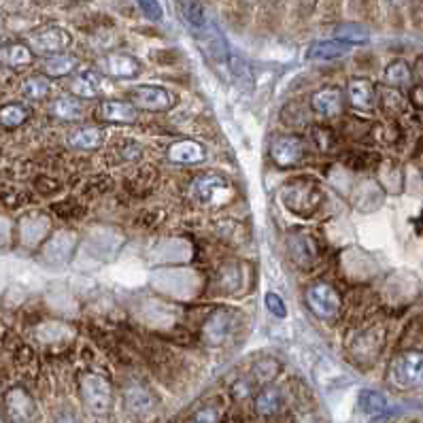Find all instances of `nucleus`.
Here are the masks:
<instances>
[{
    "instance_id": "2",
    "label": "nucleus",
    "mask_w": 423,
    "mask_h": 423,
    "mask_svg": "<svg viewBox=\"0 0 423 423\" xmlns=\"http://www.w3.org/2000/svg\"><path fill=\"white\" fill-rule=\"evenodd\" d=\"M79 392L85 409L94 415H106L113 405V390L111 383L102 375H83L79 381Z\"/></svg>"
},
{
    "instance_id": "38",
    "label": "nucleus",
    "mask_w": 423,
    "mask_h": 423,
    "mask_svg": "<svg viewBox=\"0 0 423 423\" xmlns=\"http://www.w3.org/2000/svg\"><path fill=\"white\" fill-rule=\"evenodd\" d=\"M275 2H277V0H275Z\"/></svg>"
},
{
    "instance_id": "8",
    "label": "nucleus",
    "mask_w": 423,
    "mask_h": 423,
    "mask_svg": "<svg viewBox=\"0 0 423 423\" xmlns=\"http://www.w3.org/2000/svg\"><path fill=\"white\" fill-rule=\"evenodd\" d=\"M302 155H304V143L298 136H290V134L279 136L270 145V158L281 168L298 164L302 160Z\"/></svg>"
},
{
    "instance_id": "12",
    "label": "nucleus",
    "mask_w": 423,
    "mask_h": 423,
    "mask_svg": "<svg viewBox=\"0 0 423 423\" xmlns=\"http://www.w3.org/2000/svg\"><path fill=\"white\" fill-rule=\"evenodd\" d=\"M166 158L172 162V164H198L207 158V149L202 143L198 141H192V138H183V141H177L172 143L168 149H166Z\"/></svg>"
},
{
    "instance_id": "18",
    "label": "nucleus",
    "mask_w": 423,
    "mask_h": 423,
    "mask_svg": "<svg viewBox=\"0 0 423 423\" xmlns=\"http://www.w3.org/2000/svg\"><path fill=\"white\" fill-rule=\"evenodd\" d=\"M70 92H72V96H77V98H85V100L96 98L98 92H100V75L94 72V70H83V72H79V75L72 79V83H70Z\"/></svg>"
},
{
    "instance_id": "31",
    "label": "nucleus",
    "mask_w": 423,
    "mask_h": 423,
    "mask_svg": "<svg viewBox=\"0 0 423 423\" xmlns=\"http://www.w3.org/2000/svg\"><path fill=\"white\" fill-rule=\"evenodd\" d=\"M264 307H266V311H268L273 317H277V319H285V317H287V307H285L283 298H281L279 294H275V292H266V296H264Z\"/></svg>"
},
{
    "instance_id": "30",
    "label": "nucleus",
    "mask_w": 423,
    "mask_h": 423,
    "mask_svg": "<svg viewBox=\"0 0 423 423\" xmlns=\"http://www.w3.org/2000/svg\"><path fill=\"white\" fill-rule=\"evenodd\" d=\"M336 38H341L349 45H360V43L368 40V32L362 26H343V28H339Z\"/></svg>"
},
{
    "instance_id": "25",
    "label": "nucleus",
    "mask_w": 423,
    "mask_h": 423,
    "mask_svg": "<svg viewBox=\"0 0 423 423\" xmlns=\"http://www.w3.org/2000/svg\"><path fill=\"white\" fill-rule=\"evenodd\" d=\"M383 79H385V83L392 85V87H407V85H411V81H413V70H411V66H409L405 60H396V62H392V64L385 68Z\"/></svg>"
},
{
    "instance_id": "23",
    "label": "nucleus",
    "mask_w": 423,
    "mask_h": 423,
    "mask_svg": "<svg viewBox=\"0 0 423 423\" xmlns=\"http://www.w3.org/2000/svg\"><path fill=\"white\" fill-rule=\"evenodd\" d=\"M358 407H360L362 413H366L370 417H377V415H383L388 411V398L381 392L364 390L358 396Z\"/></svg>"
},
{
    "instance_id": "34",
    "label": "nucleus",
    "mask_w": 423,
    "mask_h": 423,
    "mask_svg": "<svg viewBox=\"0 0 423 423\" xmlns=\"http://www.w3.org/2000/svg\"><path fill=\"white\" fill-rule=\"evenodd\" d=\"M219 422V411L215 409V407H204V409H200L189 423H217Z\"/></svg>"
},
{
    "instance_id": "37",
    "label": "nucleus",
    "mask_w": 423,
    "mask_h": 423,
    "mask_svg": "<svg viewBox=\"0 0 423 423\" xmlns=\"http://www.w3.org/2000/svg\"><path fill=\"white\" fill-rule=\"evenodd\" d=\"M392 6H396V9H402L405 4H407V0H388Z\"/></svg>"
},
{
    "instance_id": "27",
    "label": "nucleus",
    "mask_w": 423,
    "mask_h": 423,
    "mask_svg": "<svg viewBox=\"0 0 423 423\" xmlns=\"http://www.w3.org/2000/svg\"><path fill=\"white\" fill-rule=\"evenodd\" d=\"M28 117H30V111L19 102H9V104L0 106V126H4L9 130L19 128L21 123H26Z\"/></svg>"
},
{
    "instance_id": "16",
    "label": "nucleus",
    "mask_w": 423,
    "mask_h": 423,
    "mask_svg": "<svg viewBox=\"0 0 423 423\" xmlns=\"http://www.w3.org/2000/svg\"><path fill=\"white\" fill-rule=\"evenodd\" d=\"M6 409L13 423H30L34 417V402L23 390H13L6 396Z\"/></svg>"
},
{
    "instance_id": "21",
    "label": "nucleus",
    "mask_w": 423,
    "mask_h": 423,
    "mask_svg": "<svg viewBox=\"0 0 423 423\" xmlns=\"http://www.w3.org/2000/svg\"><path fill=\"white\" fill-rule=\"evenodd\" d=\"M51 115L62 119V121H77L81 115H83V106L77 98H68V96H62V98H55L49 106Z\"/></svg>"
},
{
    "instance_id": "3",
    "label": "nucleus",
    "mask_w": 423,
    "mask_h": 423,
    "mask_svg": "<svg viewBox=\"0 0 423 423\" xmlns=\"http://www.w3.org/2000/svg\"><path fill=\"white\" fill-rule=\"evenodd\" d=\"M304 302L311 309V313L315 317L324 319V322L334 319L341 313V307H343L341 294L332 285H328L324 281H317V283H313V285L307 287Z\"/></svg>"
},
{
    "instance_id": "20",
    "label": "nucleus",
    "mask_w": 423,
    "mask_h": 423,
    "mask_svg": "<svg viewBox=\"0 0 423 423\" xmlns=\"http://www.w3.org/2000/svg\"><path fill=\"white\" fill-rule=\"evenodd\" d=\"M290 253L298 264H309L317 256V245L307 234H294L290 236Z\"/></svg>"
},
{
    "instance_id": "33",
    "label": "nucleus",
    "mask_w": 423,
    "mask_h": 423,
    "mask_svg": "<svg viewBox=\"0 0 423 423\" xmlns=\"http://www.w3.org/2000/svg\"><path fill=\"white\" fill-rule=\"evenodd\" d=\"M128 407H130L134 413L147 411V409L151 407L149 394H147L145 390H132V392H128Z\"/></svg>"
},
{
    "instance_id": "9",
    "label": "nucleus",
    "mask_w": 423,
    "mask_h": 423,
    "mask_svg": "<svg viewBox=\"0 0 423 423\" xmlns=\"http://www.w3.org/2000/svg\"><path fill=\"white\" fill-rule=\"evenodd\" d=\"M311 106L317 115L322 117H334L343 113L345 106V94L339 87H322L313 94Z\"/></svg>"
},
{
    "instance_id": "26",
    "label": "nucleus",
    "mask_w": 423,
    "mask_h": 423,
    "mask_svg": "<svg viewBox=\"0 0 423 423\" xmlns=\"http://www.w3.org/2000/svg\"><path fill=\"white\" fill-rule=\"evenodd\" d=\"M102 143V130L98 128H79L68 136V145L75 149H96Z\"/></svg>"
},
{
    "instance_id": "10",
    "label": "nucleus",
    "mask_w": 423,
    "mask_h": 423,
    "mask_svg": "<svg viewBox=\"0 0 423 423\" xmlns=\"http://www.w3.org/2000/svg\"><path fill=\"white\" fill-rule=\"evenodd\" d=\"M177 2H179V13H181L185 26L196 36L204 34L213 26V21L207 15V9H204L202 0H177Z\"/></svg>"
},
{
    "instance_id": "28",
    "label": "nucleus",
    "mask_w": 423,
    "mask_h": 423,
    "mask_svg": "<svg viewBox=\"0 0 423 423\" xmlns=\"http://www.w3.org/2000/svg\"><path fill=\"white\" fill-rule=\"evenodd\" d=\"M49 92H51V81H49L47 75H34V77H28L21 83V94L26 98H32V100H40Z\"/></svg>"
},
{
    "instance_id": "19",
    "label": "nucleus",
    "mask_w": 423,
    "mask_h": 423,
    "mask_svg": "<svg viewBox=\"0 0 423 423\" xmlns=\"http://www.w3.org/2000/svg\"><path fill=\"white\" fill-rule=\"evenodd\" d=\"M283 407V396L277 388H264L256 396V413L260 417H273L281 411Z\"/></svg>"
},
{
    "instance_id": "36",
    "label": "nucleus",
    "mask_w": 423,
    "mask_h": 423,
    "mask_svg": "<svg viewBox=\"0 0 423 423\" xmlns=\"http://www.w3.org/2000/svg\"><path fill=\"white\" fill-rule=\"evenodd\" d=\"M55 423H81V422H77V417H72V415H62V417H60Z\"/></svg>"
},
{
    "instance_id": "22",
    "label": "nucleus",
    "mask_w": 423,
    "mask_h": 423,
    "mask_svg": "<svg viewBox=\"0 0 423 423\" xmlns=\"http://www.w3.org/2000/svg\"><path fill=\"white\" fill-rule=\"evenodd\" d=\"M75 68H77V57H75V55H68V53H55V55H51L49 60H45V64H43L45 75H47V77H53V79L66 77V75H70Z\"/></svg>"
},
{
    "instance_id": "17",
    "label": "nucleus",
    "mask_w": 423,
    "mask_h": 423,
    "mask_svg": "<svg viewBox=\"0 0 423 423\" xmlns=\"http://www.w3.org/2000/svg\"><path fill=\"white\" fill-rule=\"evenodd\" d=\"M230 330H232V317L228 313L219 311L209 317V322L202 328V336L209 345H221L228 339Z\"/></svg>"
},
{
    "instance_id": "14",
    "label": "nucleus",
    "mask_w": 423,
    "mask_h": 423,
    "mask_svg": "<svg viewBox=\"0 0 423 423\" xmlns=\"http://www.w3.org/2000/svg\"><path fill=\"white\" fill-rule=\"evenodd\" d=\"M136 113L138 109L130 100H102L98 104V115L113 123H130L136 119Z\"/></svg>"
},
{
    "instance_id": "29",
    "label": "nucleus",
    "mask_w": 423,
    "mask_h": 423,
    "mask_svg": "<svg viewBox=\"0 0 423 423\" xmlns=\"http://www.w3.org/2000/svg\"><path fill=\"white\" fill-rule=\"evenodd\" d=\"M281 373V364L275 358H264L253 366V375L260 383H270Z\"/></svg>"
},
{
    "instance_id": "13",
    "label": "nucleus",
    "mask_w": 423,
    "mask_h": 423,
    "mask_svg": "<svg viewBox=\"0 0 423 423\" xmlns=\"http://www.w3.org/2000/svg\"><path fill=\"white\" fill-rule=\"evenodd\" d=\"M102 70L113 79H132L141 72V62L128 53H111L102 60Z\"/></svg>"
},
{
    "instance_id": "5",
    "label": "nucleus",
    "mask_w": 423,
    "mask_h": 423,
    "mask_svg": "<svg viewBox=\"0 0 423 423\" xmlns=\"http://www.w3.org/2000/svg\"><path fill=\"white\" fill-rule=\"evenodd\" d=\"M283 202L296 215L309 217V215H313L319 209L322 192L315 185H311V183H296V185H290L283 192Z\"/></svg>"
},
{
    "instance_id": "7",
    "label": "nucleus",
    "mask_w": 423,
    "mask_h": 423,
    "mask_svg": "<svg viewBox=\"0 0 423 423\" xmlns=\"http://www.w3.org/2000/svg\"><path fill=\"white\" fill-rule=\"evenodd\" d=\"M70 45V34L62 28H43L38 32H34L30 36V49L32 53H47V55H55V53H64V49Z\"/></svg>"
},
{
    "instance_id": "24",
    "label": "nucleus",
    "mask_w": 423,
    "mask_h": 423,
    "mask_svg": "<svg viewBox=\"0 0 423 423\" xmlns=\"http://www.w3.org/2000/svg\"><path fill=\"white\" fill-rule=\"evenodd\" d=\"M32 57H34L32 49L21 43H11L0 47V62L6 66H26L32 62Z\"/></svg>"
},
{
    "instance_id": "4",
    "label": "nucleus",
    "mask_w": 423,
    "mask_h": 423,
    "mask_svg": "<svg viewBox=\"0 0 423 423\" xmlns=\"http://www.w3.org/2000/svg\"><path fill=\"white\" fill-rule=\"evenodd\" d=\"M390 377L400 390H415L423 385V353L405 351L400 353L390 368Z\"/></svg>"
},
{
    "instance_id": "1",
    "label": "nucleus",
    "mask_w": 423,
    "mask_h": 423,
    "mask_svg": "<svg viewBox=\"0 0 423 423\" xmlns=\"http://www.w3.org/2000/svg\"><path fill=\"white\" fill-rule=\"evenodd\" d=\"M189 192H192L194 202L204 209H221L230 204L236 196V189L228 183V179L213 172L196 177Z\"/></svg>"
},
{
    "instance_id": "15",
    "label": "nucleus",
    "mask_w": 423,
    "mask_h": 423,
    "mask_svg": "<svg viewBox=\"0 0 423 423\" xmlns=\"http://www.w3.org/2000/svg\"><path fill=\"white\" fill-rule=\"evenodd\" d=\"M347 98L353 109L358 111H370L377 102L375 85L368 79H351L347 85Z\"/></svg>"
},
{
    "instance_id": "32",
    "label": "nucleus",
    "mask_w": 423,
    "mask_h": 423,
    "mask_svg": "<svg viewBox=\"0 0 423 423\" xmlns=\"http://www.w3.org/2000/svg\"><path fill=\"white\" fill-rule=\"evenodd\" d=\"M136 4L149 21H162L164 19V9H162L160 0H136Z\"/></svg>"
},
{
    "instance_id": "35",
    "label": "nucleus",
    "mask_w": 423,
    "mask_h": 423,
    "mask_svg": "<svg viewBox=\"0 0 423 423\" xmlns=\"http://www.w3.org/2000/svg\"><path fill=\"white\" fill-rule=\"evenodd\" d=\"M411 102L417 106V109H423V83H419V85H415L413 89H411Z\"/></svg>"
},
{
    "instance_id": "11",
    "label": "nucleus",
    "mask_w": 423,
    "mask_h": 423,
    "mask_svg": "<svg viewBox=\"0 0 423 423\" xmlns=\"http://www.w3.org/2000/svg\"><path fill=\"white\" fill-rule=\"evenodd\" d=\"M351 49H353V45H349V43H345V40H341V38L315 40V43L307 49V60H309V62H330V60L345 57Z\"/></svg>"
},
{
    "instance_id": "6",
    "label": "nucleus",
    "mask_w": 423,
    "mask_h": 423,
    "mask_svg": "<svg viewBox=\"0 0 423 423\" xmlns=\"http://www.w3.org/2000/svg\"><path fill=\"white\" fill-rule=\"evenodd\" d=\"M128 96L130 102L143 111H168L175 106V96L160 85H136Z\"/></svg>"
}]
</instances>
